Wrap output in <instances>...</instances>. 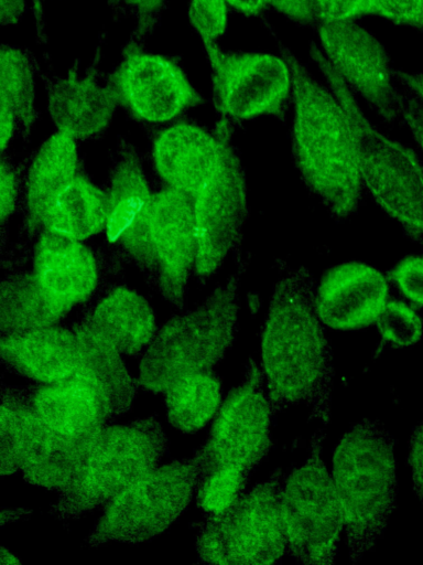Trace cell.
I'll list each match as a JSON object with an SVG mask.
<instances>
[{
    "label": "cell",
    "instance_id": "6da1fadb",
    "mask_svg": "<svg viewBox=\"0 0 423 565\" xmlns=\"http://www.w3.org/2000/svg\"><path fill=\"white\" fill-rule=\"evenodd\" d=\"M324 327L311 273L297 267L284 274L270 297L260 341V367L273 414L304 404L328 423L334 370Z\"/></svg>",
    "mask_w": 423,
    "mask_h": 565
},
{
    "label": "cell",
    "instance_id": "7a4b0ae2",
    "mask_svg": "<svg viewBox=\"0 0 423 565\" xmlns=\"http://www.w3.org/2000/svg\"><path fill=\"white\" fill-rule=\"evenodd\" d=\"M279 53L292 73V151L306 186L337 217L351 215L364 192L356 138L333 90L286 45Z\"/></svg>",
    "mask_w": 423,
    "mask_h": 565
},
{
    "label": "cell",
    "instance_id": "3957f363",
    "mask_svg": "<svg viewBox=\"0 0 423 565\" xmlns=\"http://www.w3.org/2000/svg\"><path fill=\"white\" fill-rule=\"evenodd\" d=\"M80 360L67 377L26 385L50 429L63 440L104 428L128 413L140 388L123 356L83 319L74 327Z\"/></svg>",
    "mask_w": 423,
    "mask_h": 565
},
{
    "label": "cell",
    "instance_id": "277c9868",
    "mask_svg": "<svg viewBox=\"0 0 423 565\" xmlns=\"http://www.w3.org/2000/svg\"><path fill=\"white\" fill-rule=\"evenodd\" d=\"M332 478L356 564L376 546L395 509L394 440L383 424L364 418L344 434L334 448Z\"/></svg>",
    "mask_w": 423,
    "mask_h": 565
},
{
    "label": "cell",
    "instance_id": "5b68a950",
    "mask_svg": "<svg viewBox=\"0 0 423 565\" xmlns=\"http://www.w3.org/2000/svg\"><path fill=\"white\" fill-rule=\"evenodd\" d=\"M241 269L218 284L194 308L171 317L140 355V388L163 394L175 381L210 371L231 348L238 332Z\"/></svg>",
    "mask_w": 423,
    "mask_h": 565
},
{
    "label": "cell",
    "instance_id": "8992f818",
    "mask_svg": "<svg viewBox=\"0 0 423 565\" xmlns=\"http://www.w3.org/2000/svg\"><path fill=\"white\" fill-rule=\"evenodd\" d=\"M308 54L350 121L364 191L400 226L423 242V160L381 131L362 110L357 95L311 42Z\"/></svg>",
    "mask_w": 423,
    "mask_h": 565
},
{
    "label": "cell",
    "instance_id": "52a82bcc",
    "mask_svg": "<svg viewBox=\"0 0 423 565\" xmlns=\"http://www.w3.org/2000/svg\"><path fill=\"white\" fill-rule=\"evenodd\" d=\"M169 438L155 416L104 427L82 468L58 493L50 514L75 521L112 499L160 466Z\"/></svg>",
    "mask_w": 423,
    "mask_h": 565
},
{
    "label": "cell",
    "instance_id": "ba28073f",
    "mask_svg": "<svg viewBox=\"0 0 423 565\" xmlns=\"http://www.w3.org/2000/svg\"><path fill=\"white\" fill-rule=\"evenodd\" d=\"M285 475L274 470L221 513L196 523L198 562L219 565L278 563L286 554L281 509Z\"/></svg>",
    "mask_w": 423,
    "mask_h": 565
},
{
    "label": "cell",
    "instance_id": "9c48e42d",
    "mask_svg": "<svg viewBox=\"0 0 423 565\" xmlns=\"http://www.w3.org/2000/svg\"><path fill=\"white\" fill-rule=\"evenodd\" d=\"M199 477L194 455L158 466L102 508L85 544H140L155 539L185 512Z\"/></svg>",
    "mask_w": 423,
    "mask_h": 565
},
{
    "label": "cell",
    "instance_id": "30bf717a",
    "mask_svg": "<svg viewBox=\"0 0 423 565\" xmlns=\"http://www.w3.org/2000/svg\"><path fill=\"white\" fill-rule=\"evenodd\" d=\"M324 436L315 431L310 455L285 475L282 486L286 554L305 565H332L344 529L332 473L321 455Z\"/></svg>",
    "mask_w": 423,
    "mask_h": 565
},
{
    "label": "cell",
    "instance_id": "8fae6325",
    "mask_svg": "<svg viewBox=\"0 0 423 565\" xmlns=\"http://www.w3.org/2000/svg\"><path fill=\"white\" fill-rule=\"evenodd\" d=\"M261 367L250 359L245 376L220 405L205 443L193 454L200 478L223 467L251 472L271 447V416Z\"/></svg>",
    "mask_w": 423,
    "mask_h": 565
},
{
    "label": "cell",
    "instance_id": "7c38bea8",
    "mask_svg": "<svg viewBox=\"0 0 423 565\" xmlns=\"http://www.w3.org/2000/svg\"><path fill=\"white\" fill-rule=\"evenodd\" d=\"M212 70L217 110L230 120H249L284 110L292 99V73L279 54L226 52L203 45Z\"/></svg>",
    "mask_w": 423,
    "mask_h": 565
},
{
    "label": "cell",
    "instance_id": "4fadbf2b",
    "mask_svg": "<svg viewBox=\"0 0 423 565\" xmlns=\"http://www.w3.org/2000/svg\"><path fill=\"white\" fill-rule=\"evenodd\" d=\"M317 45L344 82L383 120L399 119L401 88L384 45L357 20L319 21Z\"/></svg>",
    "mask_w": 423,
    "mask_h": 565
},
{
    "label": "cell",
    "instance_id": "5bb4252c",
    "mask_svg": "<svg viewBox=\"0 0 423 565\" xmlns=\"http://www.w3.org/2000/svg\"><path fill=\"white\" fill-rule=\"evenodd\" d=\"M195 267L198 278L213 276L240 243L248 215L246 177L235 151L192 198Z\"/></svg>",
    "mask_w": 423,
    "mask_h": 565
},
{
    "label": "cell",
    "instance_id": "9a60e30c",
    "mask_svg": "<svg viewBox=\"0 0 423 565\" xmlns=\"http://www.w3.org/2000/svg\"><path fill=\"white\" fill-rule=\"evenodd\" d=\"M120 104L135 118L165 124L203 103L184 71L166 56L131 51L111 76Z\"/></svg>",
    "mask_w": 423,
    "mask_h": 565
},
{
    "label": "cell",
    "instance_id": "2e32d148",
    "mask_svg": "<svg viewBox=\"0 0 423 565\" xmlns=\"http://www.w3.org/2000/svg\"><path fill=\"white\" fill-rule=\"evenodd\" d=\"M150 235L162 296L182 308L195 267V228L192 198L165 188L153 193Z\"/></svg>",
    "mask_w": 423,
    "mask_h": 565
},
{
    "label": "cell",
    "instance_id": "e0dca14e",
    "mask_svg": "<svg viewBox=\"0 0 423 565\" xmlns=\"http://www.w3.org/2000/svg\"><path fill=\"white\" fill-rule=\"evenodd\" d=\"M151 191L142 162L132 150L120 156L107 191L108 211L104 233L108 241L139 267L156 273L150 235Z\"/></svg>",
    "mask_w": 423,
    "mask_h": 565
},
{
    "label": "cell",
    "instance_id": "ac0fdd59",
    "mask_svg": "<svg viewBox=\"0 0 423 565\" xmlns=\"http://www.w3.org/2000/svg\"><path fill=\"white\" fill-rule=\"evenodd\" d=\"M224 132L192 122H175L154 138L151 159L156 174L173 189L193 198L217 172L231 150Z\"/></svg>",
    "mask_w": 423,
    "mask_h": 565
},
{
    "label": "cell",
    "instance_id": "d6986e66",
    "mask_svg": "<svg viewBox=\"0 0 423 565\" xmlns=\"http://www.w3.org/2000/svg\"><path fill=\"white\" fill-rule=\"evenodd\" d=\"M389 301V284L378 268L349 260L330 267L315 287V307L325 327L357 330L376 322Z\"/></svg>",
    "mask_w": 423,
    "mask_h": 565
},
{
    "label": "cell",
    "instance_id": "ffe728a7",
    "mask_svg": "<svg viewBox=\"0 0 423 565\" xmlns=\"http://www.w3.org/2000/svg\"><path fill=\"white\" fill-rule=\"evenodd\" d=\"M45 82L47 111L56 131L80 141L99 136L111 124L120 104L111 84L76 70Z\"/></svg>",
    "mask_w": 423,
    "mask_h": 565
},
{
    "label": "cell",
    "instance_id": "44dd1931",
    "mask_svg": "<svg viewBox=\"0 0 423 565\" xmlns=\"http://www.w3.org/2000/svg\"><path fill=\"white\" fill-rule=\"evenodd\" d=\"M41 286L69 311L86 301L98 284V265L84 242L42 230L32 258Z\"/></svg>",
    "mask_w": 423,
    "mask_h": 565
},
{
    "label": "cell",
    "instance_id": "7402d4cb",
    "mask_svg": "<svg viewBox=\"0 0 423 565\" xmlns=\"http://www.w3.org/2000/svg\"><path fill=\"white\" fill-rule=\"evenodd\" d=\"M2 365L34 383H53L70 375L80 360V343L74 329L57 324L2 335Z\"/></svg>",
    "mask_w": 423,
    "mask_h": 565
},
{
    "label": "cell",
    "instance_id": "603a6c76",
    "mask_svg": "<svg viewBox=\"0 0 423 565\" xmlns=\"http://www.w3.org/2000/svg\"><path fill=\"white\" fill-rule=\"evenodd\" d=\"M35 409L26 386L1 385L0 475L12 476L65 444Z\"/></svg>",
    "mask_w": 423,
    "mask_h": 565
},
{
    "label": "cell",
    "instance_id": "cb8c5ba5",
    "mask_svg": "<svg viewBox=\"0 0 423 565\" xmlns=\"http://www.w3.org/2000/svg\"><path fill=\"white\" fill-rule=\"evenodd\" d=\"M82 319L129 358L141 355L159 328L149 300L127 286L108 291Z\"/></svg>",
    "mask_w": 423,
    "mask_h": 565
},
{
    "label": "cell",
    "instance_id": "d4e9b609",
    "mask_svg": "<svg viewBox=\"0 0 423 565\" xmlns=\"http://www.w3.org/2000/svg\"><path fill=\"white\" fill-rule=\"evenodd\" d=\"M78 141L54 131L39 147L26 171L24 209L28 225L41 228L45 212L77 175Z\"/></svg>",
    "mask_w": 423,
    "mask_h": 565
},
{
    "label": "cell",
    "instance_id": "484cf974",
    "mask_svg": "<svg viewBox=\"0 0 423 565\" xmlns=\"http://www.w3.org/2000/svg\"><path fill=\"white\" fill-rule=\"evenodd\" d=\"M107 192L77 174L45 212L41 230L85 242L105 231Z\"/></svg>",
    "mask_w": 423,
    "mask_h": 565
},
{
    "label": "cell",
    "instance_id": "4316f807",
    "mask_svg": "<svg viewBox=\"0 0 423 565\" xmlns=\"http://www.w3.org/2000/svg\"><path fill=\"white\" fill-rule=\"evenodd\" d=\"M68 312L32 271L11 274L1 281V337L57 324Z\"/></svg>",
    "mask_w": 423,
    "mask_h": 565
},
{
    "label": "cell",
    "instance_id": "83f0119b",
    "mask_svg": "<svg viewBox=\"0 0 423 565\" xmlns=\"http://www.w3.org/2000/svg\"><path fill=\"white\" fill-rule=\"evenodd\" d=\"M166 419L183 434L202 429L218 412L221 385L210 371L189 373L164 393Z\"/></svg>",
    "mask_w": 423,
    "mask_h": 565
},
{
    "label": "cell",
    "instance_id": "f1b7e54d",
    "mask_svg": "<svg viewBox=\"0 0 423 565\" xmlns=\"http://www.w3.org/2000/svg\"><path fill=\"white\" fill-rule=\"evenodd\" d=\"M0 98L12 106L19 126L29 134L36 121L34 67L26 53L9 45L0 51Z\"/></svg>",
    "mask_w": 423,
    "mask_h": 565
},
{
    "label": "cell",
    "instance_id": "f546056e",
    "mask_svg": "<svg viewBox=\"0 0 423 565\" xmlns=\"http://www.w3.org/2000/svg\"><path fill=\"white\" fill-rule=\"evenodd\" d=\"M101 429L67 440L42 460L25 468L22 471L23 479L32 486L58 494L82 468Z\"/></svg>",
    "mask_w": 423,
    "mask_h": 565
},
{
    "label": "cell",
    "instance_id": "4dcf8cb0",
    "mask_svg": "<svg viewBox=\"0 0 423 565\" xmlns=\"http://www.w3.org/2000/svg\"><path fill=\"white\" fill-rule=\"evenodd\" d=\"M250 472L235 467L218 468L199 479L195 501L207 515L232 505L245 492Z\"/></svg>",
    "mask_w": 423,
    "mask_h": 565
},
{
    "label": "cell",
    "instance_id": "1f68e13d",
    "mask_svg": "<svg viewBox=\"0 0 423 565\" xmlns=\"http://www.w3.org/2000/svg\"><path fill=\"white\" fill-rule=\"evenodd\" d=\"M375 323L381 340L394 348L411 347L423 334L421 317L411 306L399 300H389Z\"/></svg>",
    "mask_w": 423,
    "mask_h": 565
},
{
    "label": "cell",
    "instance_id": "d6a6232c",
    "mask_svg": "<svg viewBox=\"0 0 423 565\" xmlns=\"http://www.w3.org/2000/svg\"><path fill=\"white\" fill-rule=\"evenodd\" d=\"M225 0H189L187 15L203 45L216 44L228 26Z\"/></svg>",
    "mask_w": 423,
    "mask_h": 565
},
{
    "label": "cell",
    "instance_id": "836d02e7",
    "mask_svg": "<svg viewBox=\"0 0 423 565\" xmlns=\"http://www.w3.org/2000/svg\"><path fill=\"white\" fill-rule=\"evenodd\" d=\"M390 277L408 300L423 306V254L410 255L398 262Z\"/></svg>",
    "mask_w": 423,
    "mask_h": 565
},
{
    "label": "cell",
    "instance_id": "e575fe53",
    "mask_svg": "<svg viewBox=\"0 0 423 565\" xmlns=\"http://www.w3.org/2000/svg\"><path fill=\"white\" fill-rule=\"evenodd\" d=\"M377 17L423 33V0H373Z\"/></svg>",
    "mask_w": 423,
    "mask_h": 565
},
{
    "label": "cell",
    "instance_id": "d590c367",
    "mask_svg": "<svg viewBox=\"0 0 423 565\" xmlns=\"http://www.w3.org/2000/svg\"><path fill=\"white\" fill-rule=\"evenodd\" d=\"M408 465L411 470L413 491L423 509V416L409 438Z\"/></svg>",
    "mask_w": 423,
    "mask_h": 565
},
{
    "label": "cell",
    "instance_id": "8d00e7d4",
    "mask_svg": "<svg viewBox=\"0 0 423 565\" xmlns=\"http://www.w3.org/2000/svg\"><path fill=\"white\" fill-rule=\"evenodd\" d=\"M19 200V180L11 164L0 166V220L4 224L14 213Z\"/></svg>",
    "mask_w": 423,
    "mask_h": 565
},
{
    "label": "cell",
    "instance_id": "74e56055",
    "mask_svg": "<svg viewBox=\"0 0 423 565\" xmlns=\"http://www.w3.org/2000/svg\"><path fill=\"white\" fill-rule=\"evenodd\" d=\"M269 7L286 17L288 19L303 24L311 25L317 23V19L306 0H267Z\"/></svg>",
    "mask_w": 423,
    "mask_h": 565
},
{
    "label": "cell",
    "instance_id": "f35d334b",
    "mask_svg": "<svg viewBox=\"0 0 423 565\" xmlns=\"http://www.w3.org/2000/svg\"><path fill=\"white\" fill-rule=\"evenodd\" d=\"M19 126L18 117L12 106L0 98V148L3 153L10 146Z\"/></svg>",
    "mask_w": 423,
    "mask_h": 565
},
{
    "label": "cell",
    "instance_id": "ab89813d",
    "mask_svg": "<svg viewBox=\"0 0 423 565\" xmlns=\"http://www.w3.org/2000/svg\"><path fill=\"white\" fill-rule=\"evenodd\" d=\"M398 84L423 102V72L394 70Z\"/></svg>",
    "mask_w": 423,
    "mask_h": 565
},
{
    "label": "cell",
    "instance_id": "60d3db41",
    "mask_svg": "<svg viewBox=\"0 0 423 565\" xmlns=\"http://www.w3.org/2000/svg\"><path fill=\"white\" fill-rule=\"evenodd\" d=\"M25 0H0V21L3 26L17 23L25 11Z\"/></svg>",
    "mask_w": 423,
    "mask_h": 565
},
{
    "label": "cell",
    "instance_id": "b9f144b4",
    "mask_svg": "<svg viewBox=\"0 0 423 565\" xmlns=\"http://www.w3.org/2000/svg\"><path fill=\"white\" fill-rule=\"evenodd\" d=\"M232 8L246 15H258L269 7L267 0H225Z\"/></svg>",
    "mask_w": 423,
    "mask_h": 565
},
{
    "label": "cell",
    "instance_id": "7bdbcfd3",
    "mask_svg": "<svg viewBox=\"0 0 423 565\" xmlns=\"http://www.w3.org/2000/svg\"><path fill=\"white\" fill-rule=\"evenodd\" d=\"M32 510L28 508H2L0 512V524L4 527L8 524L28 519Z\"/></svg>",
    "mask_w": 423,
    "mask_h": 565
},
{
    "label": "cell",
    "instance_id": "ee69618b",
    "mask_svg": "<svg viewBox=\"0 0 423 565\" xmlns=\"http://www.w3.org/2000/svg\"><path fill=\"white\" fill-rule=\"evenodd\" d=\"M127 4L138 12L149 14L156 11L163 4L164 0H123Z\"/></svg>",
    "mask_w": 423,
    "mask_h": 565
},
{
    "label": "cell",
    "instance_id": "f6af8a7d",
    "mask_svg": "<svg viewBox=\"0 0 423 565\" xmlns=\"http://www.w3.org/2000/svg\"><path fill=\"white\" fill-rule=\"evenodd\" d=\"M0 563L2 565H17V564H21V561L9 548H7L6 546H1V548H0Z\"/></svg>",
    "mask_w": 423,
    "mask_h": 565
}]
</instances>
